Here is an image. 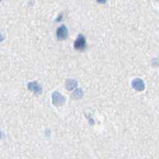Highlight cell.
I'll return each instance as SVG.
<instances>
[{
  "label": "cell",
  "mask_w": 159,
  "mask_h": 159,
  "mask_svg": "<svg viewBox=\"0 0 159 159\" xmlns=\"http://www.w3.org/2000/svg\"><path fill=\"white\" fill-rule=\"evenodd\" d=\"M52 102H53V105H55V106H61L65 102V98L60 94V92H54L52 95Z\"/></svg>",
  "instance_id": "cell-1"
},
{
  "label": "cell",
  "mask_w": 159,
  "mask_h": 159,
  "mask_svg": "<svg viewBox=\"0 0 159 159\" xmlns=\"http://www.w3.org/2000/svg\"><path fill=\"white\" fill-rule=\"evenodd\" d=\"M74 47L76 50H80V51H83L85 50L86 48V41L84 36L82 34H80L78 36L77 39L74 42Z\"/></svg>",
  "instance_id": "cell-2"
},
{
  "label": "cell",
  "mask_w": 159,
  "mask_h": 159,
  "mask_svg": "<svg viewBox=\"0 0 159 159\" xmlns=\"http://www.w3.org/2000/svg\"><path fill=\"white\" fill-rule=\"evenodd\" d=\"M132 87L133 89H135L136 91H138V92H142L145 89V84L142 80L139 79V78H136V79H134L132 81Z\"/></svg>",
  "instance_id": "cell-3"
},
{
  "label": "cell",
  "mask_w": 159,
  "mask_h": 159,
  "mask_svg": "<svg viewBox=\"0 0 159 159\" xmlns=\"http://www.w3.org/2000/svg\"><path fill=\"white\" fill-rule=\"evenodd\" d=\"M68 35V31L65 25H61L57 30V38L59 40H65Z\"/></svg>",
  "instance_id": "cell-4"
},
{
  "label": "cell",
  "mask_w": 159,
  "mask_h": 159,
  "mask_svg": "<svg viewBox=\"0 0 159 159\" xmlns=\"http://www.w3.org/2000/svg\"><path fill=\"white\" fill-rule=\"evenodd\" d=\"M28 89L30 91L33 92L35 95H39L42 93V87L39 85V84L38 82L36 81H33V82H30L28 84Z\"/></svg>",
  "instance_id": "cell-5"
},
{
  "label": "cell",
  "mask_w": 159,
  "mask_h": 159,
  "mask_svg": "<svg viewBox=\"0 0 159 159\" xmlns=\"http://www.w3.org/2000/svg\"><path fill=\"white\" fill-rule=\"evenodd\" d=\"M65 85H66V89L68 91H71V90L74 89L77 86V82L75 80H71V79H69V80L66 81Z\"/></svg>",
  "instance_id": "cell-6"
},
{
  "label": "cell",
  "mask_w": 159,
  "mask_h": 159,
  "mask_svg": "<svg viewBox=\"0 0 159 159\" xmlns=\"http://www.w3.org/2000/svg\"><path fill=\"white\" fill-rule=\"evenodd\" d=\"M84 95V92L82 91L81 89H76L73 93L72 94V98L74 99H81L82 96Z\"/></svg>",
  "instance_id": "cell-7"
},
{
  "label": "cell",
  "mask_w": 159,
  "mask_h": 159,
  "mask_svg": "<svg viewBox=\"0 0 159 159\" xmlns=\"http://www.w3.org/2000/svg\"><path fill=\"white\" fill-rule=\"evenodd\" d=\"M107 2V0H97V3H105Z\"/></svg>",
  "instance_id": "cell-8"
},
{
  "label": "cell",
  "mask_w": 159,
  "mask_h": 159,
  "mask_svg": "<svg viewBox=\"0 0 159 159\" xmlns=\"http://www.w3.org/2000/svg\"><path fill=\"white\" fill-rule=\"evenodd\" d=\"M3 39H4L3 36L2 35V34H1V33H0V42H3Z\"/></svg>",
  "instance_id": "cell-9"
},
{
  "label": "cell",
  "mask_w": 159,
  "mask_h": 159,
  "mask_svg": "<svg viewBox=\"0 0 159 159\" xmlns=\"http://www.w3.org/2000/svg\"><path fill=\"white\" fill-rule=\"evenodd\" d=\"M0 138H1V132H0Z\"/></svg>",
  "instance_id": "cell-10"
},
{
  "label": "cell",
  "mask_w": 159,
  "mask_h": 159,
  "mask_svg": "<svg viewBox=\"0 0 159 159\" xmlns=\"http://www.w3.org/2000/svg\"><path fill=\"white\" fill-rule=\"evenodd\" d=\"M0 2H1V0H0Z\"/></svg>",
  "instance_id": "cell-11"
}]
</instances>
